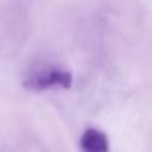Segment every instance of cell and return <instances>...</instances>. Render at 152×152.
<instances>
[{
	"label": "cell",
	"instance_id": "obj_2",
	"mask_svg": "<svg viewBox=\"0 0 152 152\" xmlns=\"http://www.w3.org/2000/svg\"><path fill=\"white\" fill-rule=\"evenodd\" d=\"M80 149L82 152H108V136L96 128H88L80 137Z\"/></svg>",
	"mask_w": 152,
	"mask_h": 152
},
{
	"label": "cell",
	"instance_id": "obj_1",
	"mask_svg": "<svg viewBox=\"0 0 152 152\" xmlns=\"http://www.w3.org/2000/svg\"><path fill=\"white\" fill-rule=\"evenodd\" d=\"M23 85L28 90H34V92H41V90L48 88H70L72 85V74L62 69H56V67H49V69H43L36 72L34 75L28 77L23 82Z\"/></svg>",
	"mask_w": 152,
	"mask_h": 152
}]
</instances>
